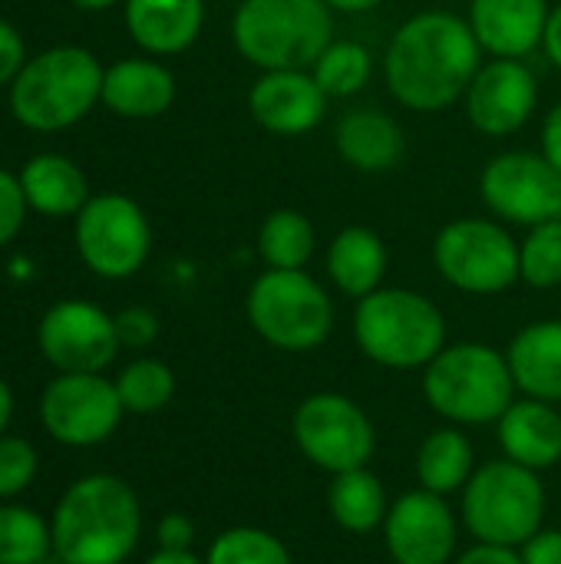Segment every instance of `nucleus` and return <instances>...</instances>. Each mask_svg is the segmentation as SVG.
Here are the masks:
<instances>
[{
    "label": "nucleus",
    "mask_w": 561,
    "mask_h": 564,
    "mask_svg": "<svg viewBox=\"0 0 561 564\" xmlns=\"http://www.w3.org/2000/svg\"><path fill=\"white\" fill-rule=\"evenodd\" d=\"M509 370L516 390L529 400H561V321H536L522 327L509 344Z\"/></svg>",
    "instance_id": "nucleus-24"
},
{
    "label": "nucleus",
    "mask_w": 561,
    "mask_h": 564,
    "mask_svg": "<svg viewBox=\"0 0 561 564\" xmlns=\"http://www.w3.org/2000/svg\"><path fill=\"white\" fill-rule=\"evenodd\" d=\"M427 403L460 426L499 423L513 406L516 380L506 354L489 344H453L443 347L423 373Z\"/></svg>",
    "instance_id": "nucleus-6"
},
{
    "label": "nucleus",
    "mask_w": 561,
    "mask_h": 564,
    "mask_svg": "<svg viewBox=\"0 0 561 564\" xmlns=\"http://www.w3.org/2000/svg\"><path fill=\"white\" fill-rule=\"evenodd\" d=\"M539 152L561 172V102H555L546 119H542V135H539Z\"/></svg>",
    "instance_id": "nucleus-40"
},
{
    "label": "nucleus",
    "mask_w": 561,
    "mask_h": 564,
    "mask_svg": "<svg viewBox=\"0 0 561 564\" xmlns=\"http://www.w3.org/2000/svg\"><path fill=\"white\" fill-rule=\"evenodd\" d=\"M456 564H522V555L516 549H506V545H486V542H479L476 549L463 552Z\"/></svg>",
    "instance_id": "nucleus-41"
},
{
    "label": "nucleus",
    "mask_w": 561,
    "mask_h": 564,
    "mask_svg": "<svg viewBox=\"0 0 561 564\" xmlns=\"http://www.w3.org/2000/svg\"><path fill=\"white\" fill-rule=\"evenodd\" d=\"M473 443L460 430H436L423 440L417 453L420 489L436 496L466 489V482L473 479Z\"/></svg>",
    "instance_id": "nucleus-28"
},
{
    "label": "nucleus",
    "mask_w": 561,
    "mask_h": 564,
    "mask_svg": "<svg viewBox=\"0 0 561 564\" xmlns=\"http://www.w3.org/2000/svg\"><path fill=\"white\" fill-rule=\"evenodd\" d=\"M43 564H66V562H60L56 555H50V558H46V562H43Z\"/></svg>",
    "instance_id": "nucleus-47"
},
{
    "label": "nucleus",
    "mask_w": 561,
    "mask_h": 564,
    "mask_svg": "<svg viewBox=\"0 0 561 564\" xmlns=\"http://www.w3.org/2000/svg\"><path fill=\"white\" fill-rule=\"evenodd\" d=\"M208 564H294L284 542L274 539L271 532L265 529H251V525H241V529H228L222 532L208 555Z\"/></svg>",
    "instance_id": "nucleus-33"
},
{
    "label": "nucleus",
    "mask_w": 561,
    "mask_h": 564,
    "mask_svg": "<svg viewBox=\"0 0 561 564\" xmlns=\"http://www.w3.org/2000/svg\"><path fill=\"white\" fill-rule=\"evenodd\" d=\"M36 347L56 373H103L119 354L116 317L93 301H60L36 327Z\"/></svg>",
    "instance_id": "nucleus-14"
},
{
    "label": "nucleus",
    "mask_w": 561,
    "mask_h": 564,
    "mask_svg": "<svg viewBox=\"0 0 561 564\" xmlns=\"http://www.w3.org/2000/svg\"><path fill=\"white\" fill-rule=\"evenodd\" d=\"M10 416H13V393H10L7 380H0V436L10 426Z\"/></svg>",
    "instance_id": "nucleus-45"
},
{
    "label": "nucleus",
    "mask_w": 561,
    "mask_h": 564,
    "mask_svg": "<svg viewBox=\"0 0 561 564\" xmlns=\"http://www.w3.org/2000/svg\"><path fill=\"white\" fill-rule=\"evenodd\" d=\"M546 516V489L536 469L513 459L486 463L463 489V519L473 539L486 545L522 549Z\"/></svg>",
    "instance_id": "nucleus-7"
},
{
    "label": "nucleus",
    "mask_w": 561,
    "mask_h": 564,
    "mask_svg": "<svg viewBox=\"0 0 561 564\" xmlns=\"http://www.w3.org/2000/svg\"><path fill=\"white\" fill-rule=\"evenodd\" d=\"M116 393H119L126 413H136V416L159 413L175 397V373L162 360L139 357V360L126 364L122 373L116 377Z\"/></svg>",
    "instance_id": "nucleus-31"
},
{
    "label": "nucleus",
    "mask_w": 561,
    "mask_h": 564,
    "mask_svg": "<svg viewBox=\"0 0 561 564\" xmlns=\"http://www.w3.org/2000/svg\"><path fill=\"white\" fill-rule=\"evenodd\" d=\"M433 264L463 294H506L519 284V241L499 218H456L436 231Z\"/></svg>",
    "instance_id": "nucleus-9"
},
{
    "label": "nucleus",
    "mask_w": 561,
    "mask_h": 564,
    "mask_svg": "<svg viewBox=\"0 0 561 564\" xmlns=\"http://www.w3.org/2000/svg\"><path fill=\"white\" fill-rule=\"evenodd\" d=\"M483 205L506 225L536 228L561 218V172L542 152H499L479 172Z\"/></svg>",
    "instance_id": "nucleus-11"
},
{
    "label": "nucleus",
    "mask_w": 561,
    "mask_h": 564,
    "mask_svg": "<svg viewBox=\"0 0 561 564\" xmlns=\"http://www.w3.org/2000/svg\"><path fill=\"white\" fill-rule=\"evenodd\" d=\"M205 26V0H126V30L152 56L185 53Z\"/></svg>",
    "instance_id": "nucleus-21"
},
{
    "label": "nucleus",
    "mask_w": 561,
    "mask_h": 564,
    "mask_svg": "<svg viewBox=\"0 0 561 564\" xmlns=\"http://www.w3.org/2000/svg\"><path fill=\"white\" fill-rule=\"evenodd\" d=\"M20 185H23L30 212L46 215V218H69V215L76 218L83 205L93 198L83 169L73 159L56 155V152L33 155L20 169Z\"/></svg>",
    "instance_id": "nucleus-25"
},
{
    "label": "nucleus",
    "mask_w": 561,
    "mask_h": 564,
    "mask_svg": "<svg viewBox=\"0 0 561 564\" xmlns=\"http://www.w3.org/2000/svg\"><path fill=\"white\" fill-rule=\"evenodd\" d=\"M145 564H208L202 562L198 555H192V552H172V549H159L152 558Z\"/></svg>",
    "instance_id": "nucleus-43"
},
{
    "label": "nucleus",
    "mask_w": 561,
    "mask_h": 564,
    "mask_svg": "<svg viewBox=\"0 0 561 564\" xmlns=\"http://www.w3.org/2000/svg\"><path fill=\"white\" fill-rule=\"evenodd\" d=\"M522 564H561V532H536L522 549Z\"/></svg>",
    "instance_id": "nucleus-39"
},
{
    "label": "nucleus",
    "mask_w": 561,
    "mask_h": 564,
    "mask_svg": "<svg viewBox=\"0 0 561 564\" xmlns=\"http://www.w3.org/2000/svg\"><path fill=\"white\" fill-rule=\"evenodd\" d=\"M298 449L327 473L364 469L374 456L377 436L370 416L341 393H314L294 410Z\"/></svg>",
    "instance_id": "nucleus-12"
},
{
    "label": "nucleus",
    "mask_w": 561,
    "mask_h": 564,
    "mask_svg": "<svg viewBox=\"0 0 561 564\" xmlns=\"http://www.w3.org/2000/svg\"><path fill=\"white\" fill-rule=\"evenodd\" d=\"M122 119H155L175 102V76L152 56H129L103 73V99Z\"/></svg>",
    "instance_id": "nucleus-19"
},
{
    "label": "nucleus",
    "mask_w": 561,
    "mask_h": 564,
    "mask_svg": "<svg viewBox=\"0 0 561 564\" xmlns=\"http://www.w3.org/2000/svg\"><path fill=\"white\" fill-rule=\"evenodd\" d=\"M334 149L344 165L364 175H380L400 165L407 135L403 126L384 109H350L334 129Z\"/></svg>",
    "instance_id": "nucleus-20"
},
{
    "label": "nucleus",
    "mask_w": 561,
    "mask_h": 564,
    "mask_svg": "<svg viewBox=\"0 0 561 564\" xmlns=\"http://www.w3.org/2000/svg\"><path fill=\"white\" fill-rule=\"evenodd\" d=\"M40 456L30 440L23 436H0V499H17L36 479Z\"/></svg>",
    "instance_id": "nucleus-34"
},
{
    "label": "nucleus",
    "mask_w": 561,
    "mask_h": 564,
    "mask_svg": "<svg viewBox=\"0 0 561 564\" xmlns=\"http://www.w3.org/2000/svg\"><path fill=\"white\" fill-rule=\"evenodd\" d=\"M384 539L397 564H446L456 549V522L443 496L417 489L390 506Z\"/></svg>",
    "instance_id": "nucleus-16"
},
{
    "label": "nucleus",
    "mask_w": 561,
    "mask_h": 564,
    "mask_svg": "<svg viewBox=\"0 0 561 564\" xmlns=\"http://www.w3.org/2000/svg\"><path fill=\"white\" fill-rule=\"evenodd\" d=\"M499 443L506 459L526 469H552L561 459V413L546 400L513 403L499 420Z\"/></svg>",
    "instance_id": "nucleus-23"
},
{
    "label": "nucleus",
    "mask_w": 561,
    "mask_h": 564,
    "mask_svg": "<svg viewBox=\"0 0 561 564\" xmlns=\"http://www.w3.org/2000/svg\"><path fill=\"white\" fill-rule=\"evenodd\" d=\"M542 50H546L549 63L561 69V3L559 7H552V13H549L546 36H542Z\"/></svg>",
    "instance_id": "nucleus-42"
},
{
    "label": "nucleus",
    "mask_w": 561,
    "mask_h": 564,
    "mask_svg": "<svg viewBox=\"0 0 561 564\" xmlns=\"http://www.w3.org/2000/svg\"><path fill=\"white\" fill-rule=\"evenodd\" d=\"M334 40V10L324 0H241L231 43L251 66L311 69Z\"/></svg>",
    "instance_id": "nucleus-4"
},
{
    "label": "nucleus",
    "mask_w": 561,
    "mask_h": 564,
    "mask_svg": "<svg viewBox=\"0 0 561 564\" xmlns=\"http://www.w3.org/2000/svg\"><path fill=\"white\" fill-rule=\"evenodd\" d=\"M245 311L255 334L288 354L314 350L334 330V301L308 271L265 268L248 288Z\"/></svg>",
    "instance_id": "nucleus-8"
},
{
    "label": "nucleus",
    "mask_w": 561,
    "mask_h": 564,
    "mask_svg": "<svg viewBox=\"0 0 561 564\" xmlns=\"http://www.w3.org/2000/svg\"><path fill=\"white\" fill-rule=\"evenodd\" d=\"M23 63H26L23 36L17 33L13 23H7L0 17V86H10L17 79V73L23 69Z\"/></svg>",
    "instance_id": "nucleus-37"
},
{
    "label": "nucleus",
    "mask_w": 561,
    "mask_h": 564,
    "mask_svg": "<svg viewBox=\"0 0 561 564\" xmlns=\"http://www.w3.org/2000/svg\"><path fill=\"white\" fill-rule=\"evenodd\" d=\"M387 264H390L387 245L367 225L341 228L331 238L327 251H324V268H327L331 284L341 294L354 297V301H360V297L374 294L377 288H384Z\"/></svg>",
    "instance_id": "nucleus-22"
},
{
    "label": "nucleus",
    "mask_w": 561,
    "mask_h": 564,
    "mask_svg": "<svg viewBox=\"0 0 561 564\" xmlns=\"http://www.w3.org/2000/svg\"><path fill=\"white\" fill-rule=\"evenodd\" d=\"M327 509H331L334 522L354 535L374 532L377 525L387 522V512H390L384 482L367 466L334 476V482L327 489Z\"/></svg>",
    "instance_id": "nucleus-27"
},
{
    "label": "nucleus",
    "mask_w": 561,
    "mask_h": 564,
    "mask_svg": "<svg viewBox=\"0 0 561 564\" xmlns=\"http://www.w3.org/2000/svg\"><path fill=\"white\" fill-rule=\"evenodd\" d=\"M50 555V519H43L30 506H0V564H43Z\"/></svg>",
    "instance_id": "nucleus-30"
},
{
    "label": "nucleus",
    "mask_w": 561,
    "mask_h": 564,
    "mask_svg": "<svg viewBox=\"0 0 561 564\" xmlns=\"http://www.w3.org/2000/svg\"><path fill=\"white\" fill-rule=\"evenodd\" d=\"M53 555L66 564H122L139 545L142 509L132 486L109 473L76 479L50 516Z\"/></svg>",
    "instance_id": "nucleus-2"
},
{
    "label": "nucleus",
    "mask_w": 561,
    "mask_h": 564,
    "mask_svg": "<svg viewBox=\"0 0 561 564\" xmlns=\"http://www.w3.org/2000/svg\"><path fill=\"white\" fill-rule=\"evenodd\" d=\"M519 281L536 291L561 284V218L529 228L519 241Z\"/></svg>",
    "instance_id": "nucleus-32"
},
{
    "label": "nucleus",
    "mask_w": 561,
    "mask_h": 564,
    "mask_svg": "<svg viewBox=\"0 0 561 564\" xmlns=\"http://www.w3.org/2000/svg\"><path fill=\"white\" fill-rule=\"evenodd\" d=\"M122 400L116 393V380L103 373H56L40 397V423L60 443L73 449L106 443L119 420Z\"/></svg>",
    "instance_id": "nucleus-13"
},
{
    "label": "nucleus",
    "mask_w": 561,
    "mask_h": 564,
    "mask_svg": "<svg viewBox=\"0 0 561 564\" xmlns=\"http://www.w3.org/2000/svg\"><path fill=\"white\" fill-rule=\"evenodd\" d=\"M483 46L466 17L450 10L413 13L384 53L390 96L410 112H446L483 66Z\"/></svg>",
    "instance_id": "nucleus-1"
},
{
    "label": "nucleus",
    "mask_w": 561,
    "mask_h": 564,
    "mask_svg": "<svg viewBox=\"0 0 561 564\" xmlns=\"http://www.w3.org/2000/svg\"><path fill=\"white\" fill-rule=\"evenodd\" d=\"M255 248L271 271H304L317 251L314 221L298 208H278L261 221Z\"/></svg>",
    "instance_id": "nucleus-26"
},
{
    "label": "nucleus",
    "mask_w": 561,
    "mask_h": 564,
    "mask_svg": "<svg viewBox=\"0 0 561 564\" xmlns=\"http://www.w3.org/2000/svg\"><path fill=\"white\" fill-rule=\"evenodd\" d=\"M103 73L86 46H50L10 83V112L33 132L69 129L103 99Z\"/></svg>",
    "instance_id": "nucleus-3"
},
{
    "label": "nucleus",
    "mask_w": 561,
    "mask_h": 564,
    "mask_svg": "<svg viewBox=\"0 0 561 564\" xmlns=\"http://www.w3.org/2000/svg\"><path fill=\"white\" fill-rule=\"evenodd\" d=\"M334 13H367L374 7H380L384 0H324Z\"/></svg>",
    "instance_id": "nucleus-44"
},
{
    "label": "nucleus",
    "mask_w": 561,
    "mask_h": 564,
    "mask_svg": "<svg viewBox=\"0 0 561 564\" xmlns=\"http://www.w3.org/2000/svg\"><path fill=\"white\" fill-rule=\"evenodd\" d=\"M536 106H539V79L526 59H499V56L483 59L479 73L473 76L463 96L470 126L489 139H506L526 129Z\"/></svg>",
    "instance_id": "nucleus-15"
},
{
    "label": "nucleus",
    "mask_w": 561,
    "mask_h": 564,
    "mask_svg": "<svg viewBox=\"0 0 561 564\" xmlns=\"http://www.w3.org/2000/svg\"><path fill=\"white\" fill-rule=\"evenodd\" d=\"M311 76L324 89L327 99H347L367 89L374 76V56L364 43L357 40H331V46L317 56L311 66Z\"/></svg>",
    "instance_id": "nucleus-29"
},
{
    "label": "nucleus",
    "mask_w": 561,
    "mask_h": 564,
    "mask_svg": "<svg viewBox=\"0 0 561 564\" xmlns=\"http://www.w3.org/2000/svg\"><path fill=\"white\" fill-rule=\"evenodd\" d=\"M26 212H30V205H26L20 175L0 169V248L10 245L20 235V228L26 221Z\"/></svg>",
    "instance_id": "nucleus-35"
},
{
    "label": "nucleus",
    "mask_w": 561,
    "mask_h": 564,
    "mask_svg": "<svg viewBox=\"0 0 561 564\" xmlns=\"http://www.w3.org/2000/svg\"><path fill=\"white\" fill-rule=\"evenodd\" d=\"M251 119L281 139L314 132L327 116V96L311 69H265L248 89Z\"/></svg>",
    "instance_id": "nucleus-17"
},
{
    "label": "nucleus",
    "mask_w": 561,
    "mask_h": 564,
    "mask_svg": "<svg viewBox=\"0 0 561 564\" xmlns=\"http://www.w3.org/2000/svg\"><path fill=\"white\" fill-rule=\"evenodd\" d=\"M116 334H119L122 347L145 350L159 337V317L149 307H126L116 314Z\"/></svg>",
    "instance_id": "nucleus-36"
},
{
    "label": "nucleus",
    "mask_w": 561,
    "mask_h": 564,
    "mask_svg": "<svg viewBox=\"0 0 561 564\" xmlns=\"http://www.w3.org/2000/svg\"><path fill=\"white\" fill-rule=\"evenodd\" d=\"M155 539H159V549L188 552L192 542H195V525H192L188 516L169 512V516H162V522H159V529H155Z\"/></svg>",
    "instance_id": "nucleus-38"
},
{
    "label": "nucleus",
    "mask_w": 561,
    "mask_h": 564,
    "mask_svg": "<svg viewBox=\"0 0 561 564\" xmlns=\"http://www.w3.org/2000/svg\"><path fill=\"white\" fill-rule=\"evenodd\" d=\"M549 13V0H470L466 20L486 56L526 59L542 46Z\"/></svg>",
    "instance_id": "nucleus-18"
},
{
    "label": "nucleus",
    "mask_w": 561,
    "mask_h": 564,
    "mask_svg": "<svg viewBox=\"0 0 561 564\" xmlns=\"http://www.w3.org/2000/svg\"><path fill=\"white\" fill-rule=\"evenodd\" d=\"M73 7H79V10H109V7H116L119 0H69Z\"/></svg>",
    "instance_id": "nucleus-46"
},
{
    "label": "nucleus",
    "mask_w": 561,
    "mask_h": 564,
    "mask_svg": "<svg viewBox=\"0 0 561 564\" xmlns=\"http://www.w3.org/2000/svg\"><path fill=\"white\" fill-rule=\"evenodd\" d=\"M76 251L106 281L132 278L152 251V225L142 205L119 192L93 195L76 215Z\"/></svg>",
    "instance_id": "nucleus-10"
},
{
    "label": "nucleus",
    "mask_w": 561,
    "mask_h": 564,
    "mask_svg": "<svg viewBox=\"0 0 561 564\" xmlns=\"http://www.w3.org/2000/svg\"><path fill=\"white\" fill-rule=\"evenodd\" d=\"M354 340L364 357L387 370H417L446 347V317L420 291L377 288L357 301Z\"/></svg>",
    "instance_id": "nucleus-5"
}]
</instances>
